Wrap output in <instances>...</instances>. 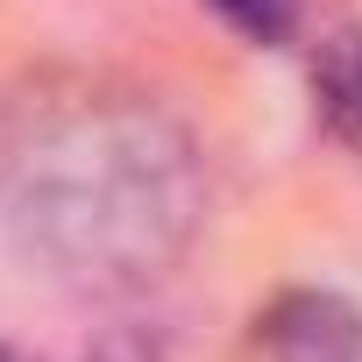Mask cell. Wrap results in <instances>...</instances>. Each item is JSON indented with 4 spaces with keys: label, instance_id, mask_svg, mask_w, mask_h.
<instances>
[{
    "label": "cell",
    "instance_id": "1",
    "mask_svg": "<svg viewBox=\"0 0 362 362\" xmlns=\"http://www.w3.org/2000/svg\"><path fill=\"white\" fill-rule=\"evenodd\" d=\"M0 221L57 291L135 298L206 228L199 142L128 78L29 71L0 107Z\"/></svg>",
    "mask_w": 362,
    "mask_h": 362
},
{
    "label": "cell",
    "instance_id": "2",
    "mask_svg": "<svg viewBox=\"0 0 362 362\" xmlns=\"http://www.w3.org/2000/svg\"><path fill=\"white\" fill-rule=\"evenodd\" d=\"M256 348L270 362H362V305L327 284H291L256 313Z\"/></svg>",
    "mask_w": 362,
    "mask_h": 362
},
{
    "label": "cell",
    "instance_id": "3",
    "mask_svg": "<svg viewBox=\"0 0 362 362\" xmlns=\"http://www.w3.org/2000/svg\"><path fill=\"white\" fill-rule=\"evenodd\" d=\"M313 114L334 142L362 156V29H334L313 50Z\"/></svg>",
    "mask_w": 362,
    "mask_h": 362
},
{
    "label": "cell",
    "instance_id": "4",
    "mask_svg": "<svg viewBox=\"0 0 362 362\" xmlns=\"http://www.w3.org/2000/svg\"><path fill=\"white\" fill-rule=\"evenodd\" d=\"M214 15H221V22H228L242 43L277 50V43H291V36H298L305 0H214Z\"/></svg>",
    "mask_w": 362,
    "mask_h": 362
},
{
    "label": "cell",
    "instance_id": "5",
    "mask_svg": "<svg viewBox=\"0 0 362 362\" xmlns=\"http://www.w3.org/2000/svg\"><path fill=\"white\" fill-rule=\"evenodd\" d=\"M86 362H170V355H163V341L149 327H114L107 341L86 348Z\"/></svg>",
    "mask_w": 362,
    "mask_h": 362
},
{
    "label": "cell",
    "instance_id": "6",
    "mask_svg": "<svg viewBox=\"0 0 362 362\" xmlns=\"http://www.w3.org/2000/svg\"><path fill=\"white\" fill-rule=\"evenodd\" d=\"M0 362H29V355H22V348H8V341H0Z\"/></svg>",
    "mask_w": 362,
    "mask_h": 362
}]
</instances>
